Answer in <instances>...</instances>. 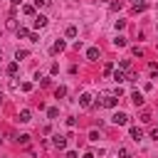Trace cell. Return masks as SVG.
<instances>
[{"label":"cell","instance_id":"1","mask_svg":"<svg viewBox=\"0 0 158 158\" xmlns=\"http://www.w3.org/2000/svg\"><path fill=\"white\" fill-rule=\"evenodd\" d=\"M99 106L114 109V106H116V94H114V91H106V94H101V101H99Z\"/></svg>","mask_w":158,"mask_h":158},{"label":"cell","instance_id":"2","mask_svg":"<svg viewBox=\"0 0 158 158\" xmlns=\"http://www.w3.org/2000/svg\"><path fill=\"white\" fill-rule=\"evenodd\" d=\"M111 121H114L116 126H126V123H128V116H126L123 111H116V114L111 116Z\"/></svg>","mask_w":158,"mask_h":158},{"label":"cell","instance_id":"3","mask_svg":"<svg viewBox=\"0 0 158 158\" xmlns=\"http://www.w3.org/2000/svg\"><path fill=\"white\" fill-rule=\"evenodd\" d=\"M52 146H54V148H64V146H67V138H64V136H59V133H57V136H54V138H52Z\"/></svg>","mask_w":158,"mask_h":158},{"label":"cell","instance_id":"4","mask_svg":"<svg viewBox=\"0 0 158 158\" xmlns=\"http://www.w3.org/2000/svg\"><path fill=\"white\" fill-rule=\"evenodd\" d=\"M131 101H133L136 106H143V94H141V91H131Z\"/></svg>","mask_w":158,"mask_h":158},{"label":"cell","instance_id":"5","mask_svg":"<svg viewBox=\"0 0 158 158\" xmlns=\"http://www.w3.org/2000/svg\"><path fill=\"white\" fill-rule=\"evenodd\" d=\"M128 133H131V138H133V141H141V138H143V131H141V128H136V126H131V128H128Z\"/></svg>","mask_w":158,"mask_h":158},{"label":"cell","instance_id":"6","mask_svg":"<svg viewBox=\"0 0 158 158\" xmlns=\"http://www.w3.org/2000/svg\"><path fill=\"white\" fill-rule=\"evenodd\" d=\"M86 59L96 62V59H99V49H96V47H89V49H86Z\"/></svg>","mask_w":158,"mask_h":158},{"label":"cell","instance_id":"7","mask_svg":"<svg viewBox=\"0 0 158 158\" xmlns=\"http://www.w3.org/2000/svg\"><path fill=\"white\" fill-rule=\"evenodd\" d=\"M30 116H32V114H30L27 109H22V111L17 114V121H20V123H27V121H30Z\"/></svg>","mask_w":158,"mask_h":158},{"label":"cell","instance_id":"8","mask_svg":"<svg viewBox=\"0 0 158 158\" xmlns=\"http://www.w3.org/2000/svg\"><path fill=\"white\" fill-rule=\"evenodd\" d=\"M44 25H47V17H44V15H35V27L40 30V27H44Z\"/></svg>","mask_w":158,"mask_h":158},{"label":"cell","instance_id":"9","mask_svg":"<svg viewBox=\"0 0 158 158\" xmlns=\"http://www.w3.org/2000/svg\"><path fill=\"white\" fill-rule=\"evenodd\" d=\"M64 47H67V44H64L62 40H57V42L52 44V54H57V52H64Z\"/></svg>","mask_w":158,"mask_h":158},{"label":"cell","instance_id":"10","mask_svg":"<svg viewBox=\"0 0 158 158\" xmlns=\"http://www.w3.org/2000/svg\"><path fill=\"white\" fill-rule=\"evenodd\" d=\"M17 69H20V64H17V62H12V64H7V69H5V72H7L10 77H17Z\"/></svg>","mask_w":158,"mask_h":158},{"label":"cell","instance_id":"11","mask_svg":"<svg viewBox=\"0 0 158 158\" xmlns=\"http://www.w3.org/2000/svg\"><path fill=\"white\" fill-rule=\"evenodd\" d=\"M79 104H81L84 109H86V106H91V94H81V96H79Z\"/></svg>","mask_w":158,"mask_h":158},{"label":"cell","instance_id":"12","mask_svg":"<svg viewBox=\"0 0 158 158\" xmlns=\"http://www.w3.org/2000/svg\"><path fill=\"white\" fill-rule=\"evenodd\" d=\"M131 2H133L136 10H146V5H148V0H131Z\"/></svg>","mask_w":158,"mask_h":158},{"label":"cell","instance_id":"13","mask_svg":"<svg viewBox=\"0 0 158 158\" xmlns=\"http://www.w3.org/2000/svg\"><path fill=\"white\" fill-rule=\"evenodd\" d=\"M15 35H17V37H30V30H27V27H17Z\"/></svg>","mask_w":158,"mask_h":158},{"label":"cell","instance_id":"14","mask_svg":"<svg viewBox=\"0 0 158 158\" xmlns=\"http://www.w3.org/2000/svg\"><path fill=\"white\" fill-rule=\"evenodd\" d=\"M114 81H126V74H123L121 69H116V72H114Z\"/></svg>","mask_w":158,"mask_h":158},{"label":"cell","instance_id":"15","mask_svg":"<svg viewBox=\"0 0 158 158\" xmlns=\"http://www.w3.org/2000/svg\"><path fill=\"white\" fill-rule=\"evenodd\" d=\"M114 44H116V47H126V37H121V35H116V40H114Z\"/></svg>","mask_w":158,"mask_h":158},{"label":"cell","instance_id":"16","mask_svg":"<svg viewBox=\"0 0 158 158\" xmlns=\"http://www.w3.org/2000/svg\"><path fill=\"white\" fill-rule=\"evenodd\" d=\"M27 54H30V52H27V49H17V52H15V59H17V62H20V59H25V57H27Z\"/></svg>","mask_w":158,"mask_h":158},{"label":"cell","instance_id":"17","mask_svg":"<svg viewBox=\"0 0 158 158\" xmlns=\"http://www.w3.org/2000/svg\"><path fill=\"white\" fill-rule=\"evenodd\" d=\"M64 94H67V86H57V89H54V96H57V99H62Z\"/></svg>","mask_w":158,"mask_h":158},{"label":"cell","instance_id":"18","mask_svg":"<svg viewBox=\"0 0 158 158\" xmlns=\"http://www.w3.org/2000/svg\"><path fill=\"white\" fill-rule=\"evenodd\" d=\"M47 116H49V118H57V116H59V109H54V106L47 109Z\"/></svg>","mask_w":158,"mask_h":158},{"label":"cell","instance_id":"19","mask_svg":"<svg viewBox=\"0 0 158 158\" xmlns=\"http://www.w3.org/2000/svg\"><path fill=\"white\" fill-rule=\"evenodd\" d=\"M22 12H25V15H35V5H25Z\"/></svg>","mask_w":158,"mask_h":158},{"label":"cell","instance_id":"20","mask_svg":"<svg viewBox=\"0 0 158 158\" xmlns=\"http://www.w3.org/2000/svg\"><path fill=\"white\" fill-rule=\"evenodd\" d=\"M67 37H77V27H74V25L67 27Z\"/></svg>","mask_w":158,"mask_h":158},{"label":"cell","instance_id":"21","mask_svg":"<svg viewBox=\"0 0 158 158\" xmlns=\"http://www.w3.org/2000/svg\"><path fill=\"white\" fill-rule=\"evenodd\" d=\"M126 81H138V74H136V72H128V74H126Z\"/></svg>","mask_w":158,"mask_h":158},{"label":"cell","instance_id":"22","mask_svg":"<svg viewBox=\"0 0 158 158\" xmlns=\"http://www.w3.org/2000/svg\"><path fill=\"white\" fill-rule=\"evenodd\" d=\"M141 121L148 123V121H151V111H141Z\"/></svg>","mask_w":158,"mask_h":158},{"label":"cell","instance_id":"23","mask_svg":"<svg viewBox=\"0 0 158 158\" xmlns=\"http://www.w3.org/2000/svg\"><path fill=\"white\" fill-rule=\"evenodd\" d=\"M131 54H133V57H143V49H141V47H133Z\"/></svg>","mask_w":158,"mask_h":158},{"label":"cell","instance_id":"24","mask_svg":"<svg viewBox=\"0 0 158 158\" xmlns=\"http://www.w3.org/2000/svg\"><path fill=\"white\" fill-rule=\"evenodd\" d=\"M118 67H121V69H128V67H131V59H121Z\"/></svg>","mask_w":158,"mask_h":158},{"label":"cell","instance_id":"25","mask_svg":"<svg viewBox=\"0 0 158 158\" xmlns=\"http://www.w3.org/2000/svg\"><path fill=\"white\" fill-rule=\"evenodd\" d=\"M27 40H30V42H40V35H37V32H30V37H27Z\"/></svg>","mask_w":158,"mask_h":158},{"label":"cell","instance_id":"26","mask_svg":"<svg viewBox=\"0 0 158 158\" xmlns=\"http://www.w3.org/2000/svg\"><path fill=\"white\" fill-rule=\"evenodd\" d=\"M111 72H114V64H106V67H104V74H106V77H109V74H111Z\"/></svg>","mask_w":158,"mask_h":158},{"label":"cell","instance_id":"27","mask_svg":"<svg viewBox=\"0 0 158 158\" xmlns=\"http://www.w3.org/2000/svg\"><path fill=\"white\" fill-rule=\"evenodd\" d=\"M49 0H35V7H42V5H47Z\"/></svg>","mask_w":158,"mask_h":158},{"label":"cell","instance_id":"28","mask_svg":"<svg viewBox=\"0 0 158 158\" xmlns=\"http://www.w3.org/2000/svg\"><path fill=\"white\" fill-rule=\"evenodd\" d=\"M151 138H156V141H158V128H151Z\"/></svg>","mask_w":158,"mask_h":158},{"label":"cell","instance_id":"29","mask_svg":"<svg viewBox=\"0 0 158 158\" xmlns=\"http://www.w3.org/2000/svg\"><path fill=\"white\" fill-rule=\"evenodd\" d=\"M84 158H94V153H84Z\"/></svg>","mask_w":158,"mask_h":158},{"label":"cell","instance_id":"30","mask_svg":"<svg viewBox=\"0 0 158 158\" xmlns=\"http://www.w3.org/2000/svg\"><path fill=\"white\" fill-rule=\"evenodd\" d=\"M12 2H15V5H20V2H22V0H12Z\"/></svg>","mask_w":158,"mask_h":158},{"label":"cell","instance_id":"31","mask_svg":"<svg viewBox=\"0 0 158 158\" xmlns=\"http://www.w3.org/2000/svg\"><path fill=\"white\" fill-rule=\"evenodd\" d=\"M0 106H2V101H0Z\"/></svg>","mask_w":158,"mask_h":158},{"label":"cell","instance_id":"32","mask_svg":"<svg viewBox=\"0 0 158 158\" xmlns=\"http://www.w3.org/2000/svg\"><path fill=\"white\" fill-rule=\"evenodd\" d=\"M128 158H131V156H128Z\"/></svg>","mask_w":158,"mask_h":158},{"label":"cell","instance_id":"33","mask_svg":"<svg viewBox=\"0 0 158 158\" xmlns=\"http://www.w3.org/2000/svg\"><path fill=\"white\" fill-rule=\"evenodd\" d=\"M0 54H2V52H0Z\"/></svg>","mask_w":158,"mask_h":158}]
</instances>
